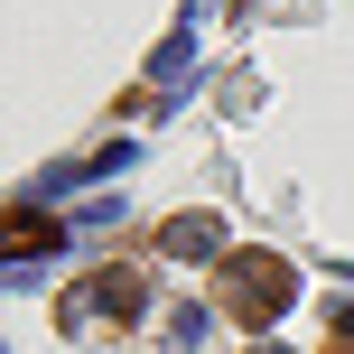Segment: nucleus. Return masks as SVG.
<instances>
[{"mask_svg":"<svg viewBox=\"0 0 354 354\" xmlns=\"http://www.w3.org/2000/svg\"><path fill=\"white\" fill-rule=\"evenodd\" d=\"M47 243H56V224H47V214L0 205V252H47Z\"/></svg>","mask_w":354,"mask_h":354,"instance_id":"nucleus-4","label":"nucleus"},{"mask_svg":"<svg viewBox=\"0 0 354 354\" xmlns=\"http://www.w3.org/2000/svg\"><path fill=\"white\" fill-rule=\"evenodd\" d=\"M326 354H354V308H326Z\"/></svg>","mask_w":354,"mask_h":354,"instance_id":"nucleus-5","label":"nucleus"},{"mask_svg":"<svg viewBox=\"0 0 354 354\" xmlns=\"http://www.w3.org/2000/svg\"><path fill=\"white\" fill-rule=\"evenodd\" d=\"M140 299H149L140 270H93L84 289H66V299H56V326H66V336H84L93 317H140Z\"/></svg>","mask_w":354,"mask_h":354,"instance_id":"nucleus-2","label":"nucleus"},{"mask_svg":"<svg viewBox=\"0 0 354 354\" xmlns=\"http://www.w3.org/2000/svg\"><path fill=\"white\" fill-rule=\"evenodd\" d=\"M159 252L168 261H205V252H224V224L214 214H177V224H159Z\"/></svg>","mask_w":354,"mask_h":354,"instance_id":"nucleus-3","label":"nucleus"},{"mask_svg":"<svg viewBox=\"0 0 354 354\" xmlns=\"http://www.w3.org/2000/svg\"><path fill=\"white\" fill-rule=\"evenodd\" d=\"M289 299H299V270H289L280 252H224V317L270 326Z\"/></svg>","mask_w":354,"mask_h":354,"instance_id":"nucleus-1","label":"nucleus"}]
</instances>
